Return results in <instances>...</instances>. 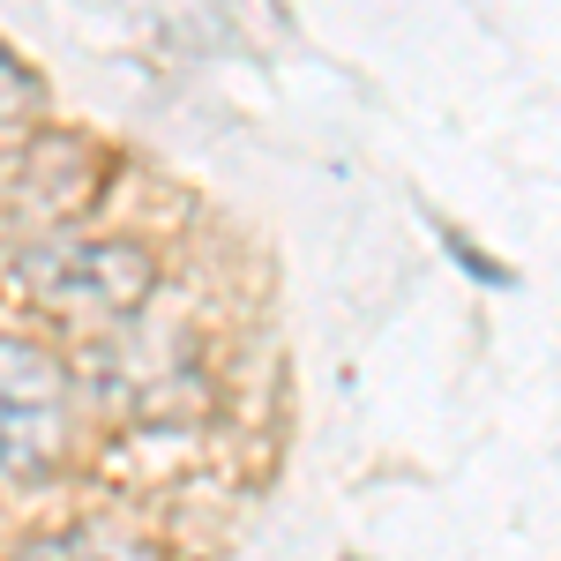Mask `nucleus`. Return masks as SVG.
I'll list each match as a JSON object with an SVG mask.
<instances>
[{
  "label": "nucleus",
  "instance_id": "2",
  "mask_svg": "<svg viewBox=\"0 0 561 561\" xmlns=\"http://www.w3.org/2000/svg\"><path fill=\"white\" fill-rule=\"evenodd\" d=\"M83 375L98 382V397L121 412V420H142V427H173V420H195L203 412V359L180 330H128L113 322L105 337L90 330V352H83Z\"/></svg>",
  "mask_w": 561,
  "mask_h": 561
},
{
  "label": "nucleus",
  "instance_id": "3",
  "mask_svg": "<svg viewBox=\"0 0 561 561\" xmlns=\"http://www.w3.org/2000/svg\"><path fill=\"white\" fill-rule=\"evenodd\" d=\"M76 427V375L31 337L0 330V479H38L60 472Z\"/></svg>",
  "mask_w": 561,
  "mask_h": 561
},
{
  "label": "nucleus",
  "instance_id": "5",
  "mask_svg": "<svg viewBox=\"0 0 561 561\" xmlns=\"http://www.w3.org/2000/svg\"><path fill=\"white\" fill-rule=\"evenodd\" d=\"M8 561H158V547L135 539L128 524H68V531H45L31 547H15Z\"/></svg>",
  "mask_w": 561,
  "mask_h": 561
},
{
  "label": "nucleus",
  "instance_id": "4",
  "mask_svg": "<svg viewBox=\"0 0 561 561\" xmlns=\"http://www.w3.org/2000/svg\"><path fill=\"white\" fill-rule=\"evenodd\" d=\"M105 150L76 128H38L23 150H15V165H8V217L38 240V232H76L90 210H98V195H105Z\"/></svg>",
  "mask_w": 561,
  "mask_h": 561
},
{
  "label": "nucleus",
  "instance_id": "6",
  "mask_svg": "<svg viewBox=\"0 0 561 561\" xmlns=\"http://www.w3.org/2000/svg\"><path fill=\"white\" fill-rule=\"evenodd\" d=\"M45 105V83H38V68L15 53V45L0 38V128H15V121H31Z\"/></svg>",
  "mask_w": 561,
  "mask_h": 561
},
{
  "label": "nucleus",
  "instance_id": "1",
  "mask_svg": "<svg viewBox=\"0 0 561 561\" xmlns=\"http://www.w3.org/2000/svg\"><path fill=\"white\" fill-rule=\"evenodd\" d=\"M15 293L38 300L53 322L113 330L158 300V255L142 240H105V232H38L15 255Z\"/></svg>",
  "mask_w": 561,
  "mask_h": 561
}]
</instances>
